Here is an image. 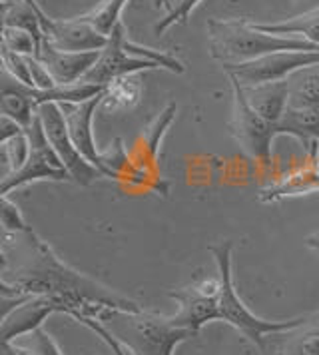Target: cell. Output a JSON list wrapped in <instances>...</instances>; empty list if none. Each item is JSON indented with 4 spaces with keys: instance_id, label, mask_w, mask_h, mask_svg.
I'll list each match as a JSON object with an SVG mask.
<instances>
[{
    "instance_id": "cell-1",
    "label": "cell",
    "mask_w": 319,
    "mask_h": 355,
    "mask_svg": "<svg viewBox=\"0 0 319 355\" xmlns=\"http://www.w3.org/2000/svg\"><path fill=\"white\" fill-rule=\"evenodd\" d=\"M0 293L40 295L56 302L60 313L78 323L104 320L114 311H142V306L90 275L68 266L34 230L2 232Z\"/></svg>"
},
{
    "instance_id": "cell-2",
    "label": "cell",
    "mask_w": 319,
    "mask_h": 355,
    "mask_svg": "<svg viewBox=\"0 0 319 355\" xmlns=\"http://www.w3.org/2000/svg\"><path fill=\"white\" fill-rule=\"evenodd\" d=\"M209 36V56L225 64H241L255 58H261L273 52L286 50H319L311 42L295 36H277L257 31L252 20L243 18H209L207 20Z\"/></svg>"
},
{
    "instance_id": "cell-3",
    "label": "cell",
    "mask_w": 319,
    "mask_h": 355,
    "mask_svg": "<svg viewBox=\"0 0 319 355\" xmlns=\"http://www.w3.org/2000/svg\"><path fill=\"white\" fill-rule=\"evenodd\" d=\"M209 254L216 259L218 266V277H220V313L222 322L230 323L241 331L245 338L254 343L257 349H266L268 336L289 331L305 322V315L287 320V322H270L257 318L254 311H250L243 300L238 295V290L234 286V243L230 240L209 245Z\"/></svg>"
},
{
    "instance_id": "cell-4",
    "label": "cell",
    "mask_w": 319,
    "mask_h": 355,
    "mask_svg": "<svg viewBox=\"0 0 319 355\" xmlns=\"http://www.w3.org/2000/svg\"><path fill=\"white\" fill-rule=\"evenodd\" d=\"M102 323L132 355H174L175 347L193 338L188 329L175 327L170 318L150 311H114Z\"/></svg>"
},
{
    "instance_id": "cell-5",
    "label": "cell",
    "mask_w": 319,
    "mask_h": 355,
    "mask_svg": "<svg viewBox=\"0 0 319 355\" xmlns=\"http://www.w3.org/2000/svg\"><path fill=\"white\" fill-rule=\"evenodd\" d=\"M158 68L170 70L174 74L184 72V64L172 54H166V52L154 49H144L140 44L132 42L128 38L126 26L120 22L112 31L110 40L100 52L96 64L84 76V82L106 86L120 76L140 74L146 70H158Z\"/></svg>"
},
{
    "instance_id": "cell-6",
    "label": "cell",
    "mask_w": 319,
    "mask_h": 355,
    "mask_svg": "<svg viewBox=\"0 0 319 355\" xmlns=\"http://www.w3.org/2000/svg\"><path fill=\"white\" fill-rule=\"evenodd\" d=\"M26 134H28V142H31L28 158L20 170L4 174L2 188H0L2 196H8L16 188L28 186V184L40 182V180H52V182H70L72 180L70 172L66 170L62 160L58 158L56 150L48 142L46 132H44L38 112H36V118H34L31 128L26 130Z\"/></svg>"
},
{
    "instance_id": "cell-7",
    "label": "cell",
    "mask_w": 319,
    "mask_h": 355,
    "mask_svg": "<svg viewBox=\"0 0 319 355\" xmlns=\"http://www.w3.org/2000/svg\"><path fill=\"white\" fill-rule=\"evenodd\" d=\"M234 92V110L230 120V130L239 148L259 164H270L273 140L277 138L275 124L268 122L264 116L255 112L248 102L245 90L236 78H230Z\"/></svg>"
},
{
    "instance_id": "cell-8",
    "label": "cell",
    "mask_w": 319,
    "mask_h": 355,
    "mask_svg": "<svg viewBox=\"0 0 319 355\" xmlns=\"http://www.w3.org/2000/svg\"><path fill=\"white\" fill-rule=\"evenodd\" d=\"M319 64V50H286L273 52L241 64H225L227 78H236L243 88H254L270 82L287 80L298 70Z\"/></svg>"
},
{
    "instance_id": "cell-9",
    "label": "cell",
    "mask_w": 319,
    "mask_h": 355,
    "mask_svg": "<svg viewBox=\"0 0 319 355\" xmlns=\"http://www.w3.org/2000/svg\"><path fill=\"white\" fill-rule=\"evenodd\" d=\"M178 311L170 315L175 327L188 329L193 336L212 322H222L220 313V277H198L190 286L168 293Z\"/></svg>"
},
{
    "instance_id": "cell-10",
    "label": "cell",
    "mask_w": 319,
    "mask_h": 355,
    "mask_svg": "<svg viewBox=\"0 0 319 355\" xmlns=\"http://www.w3.org/2000/svg\"><path fill=\"white\" fill-rule=\"evenodd\" d=\"M38 116L42 120L48 142L56 150L58 158L62 160L66 170L70 172L72 182H76L78 186H92L96 180L106 178L96 166L86 160L78 152V148L74 146L60 104H52V102L42 104L38 108Z\"/></svg>"
},
{
    "instance_id": "cell-11",
    "label": "cell",
    "mask_w": 319,
    "mask_h": 355,
    "mask_svg": "<svg viewBox=\"0 0 319 355\" xmlns=\"http://www.w3.org/2000/svg\"><path fill=\"white\" fill-rule=\"evenodd\" d=\"M36 15L40 20L42 33L56 49L68 50V52H92V50H104L110 40V36L100 34L78 17L58 20L48 17L40 4H36Z\"/></svg>"
},
{
    "instance_id": "cell-12",
    "label": "cell",
    "mask_w": 319,
    "mask_h": 355,
    "mask_svg": "<svg viewBox=\"0 0 319 355\" xmlns=\"http://www.w3.org/2000/svg\"><path fill=\"white\" fill-rule=\"evenodd\" d=\"M102 98H104V92L98 94V96L90 98V100H86V102H78V104H60V108H62L64 118H66V124H68L70 136H72V142L78 148L80 154L106 176L104 156L96 148L94 132H92L94 114L102 106Z\"/></svg>"
},
{
    "instance_id": "cell-13",
    "label": "cell",
    "mask_w": 319,
    "mask_h": 355,
    "mask_svg": "<svg viewBox=\"0 0 319 355\" xmlns=\"http://www.w3.org/2000/svg\"><path fill=\"white\" fill-rule=\"evenodd\" d=\"M52 313H60L56 302L40 297V295H31L26 302L15 306L10 311L2 313V323H0V341L2 343H12L15 339L34 334L36 329L42 327Z\"/></svg>"
},
{
    "instance_id": "cell-14",
    "label": "cell",
    "mask_w": 319,
    "mask_h": 355,
    "mask_svg": "<svg viewBox=\"0 0 319 355\" xmlns=\"http://www.w3.org/2000/svg\"><path fill=\"white\" fill-rule=\"evenodd\" d=\"M100 52L102 50H92V52L60 50L44 36L40 50L34 58H38L42 64L46 66L48 72L52 74V78L58 86H64V84H76V82L84 80V76L96 64Z\"/></svg>"
},
{
    "instance_id": "cell-15",
    "label": "cell",
    "mask_w": 319,
    "mask_h": 355,
    "mask_svg": "<svg viewBox=\"0 0 319 355\" xmlns=\"http://www.w3.org/2000/svg\"><path fill=\"white\" fill-rule=\"evenodd\" d=\"M319 192V164H318V142L309 144V156L303 160L300 168L291 170L279 182L259 190V202L273 204L293 196L313 194Z\"/></svg>"
},
{
    "instance_id": "cell-16",
    "label": "cell",
    "mask_w": 319,
    "mask_h": 355,
    "mask_svg": "<svg viewBox=\"0 0 319 355\" xmlns=\"http://www.w3.org/2000/svg\"><path fill=\"white\" fill-rule=\"evenodd\" d=\"M268 355H319V313L305 315V322L289 331L268 336Z\"/></svg>"
},
{
    "instance_id": "cell-17",
    "label": "cell",
    "mask_w": 319,
    "mask_h": 355,
    "mask_svg": "<svg viewBox=\"0 0 319 355\" xmlns=\"http://www.w3.org/2000/svg\"><path fill=\"white\" fill-rule=\"evenodd\" d=\"M255 112L271 124H277L289 106V82H270L254 88H243Z\"/></svg>"
},
{
    "instance_id": "cell-18",
    "label": "cell",
    "mask_w": 319,
    "mask_h": 355,
    "mask_svg": "<svg viewBox=\"0 0 319 355\" xmlns=\"http://www.w3.org/2000/svg\"><path fill=\"white\" fill-rule=\"evenodd\" d=\"M0 112L2 116L12 118L24 130H28L36 118L38 108L34 106L31 98L26 96L22 84L15 78H10L8 74H4L2 82V92H0Z\"/></svg>"
},
{
    "instance_id": "cell-19",
    "label": "cell",
    "mask_w": 319,
    "mask_h": 355,
    "mask_svg": "<svg viewBox=\"0 0 319 355\" xmlns=\"http://www.w3.org/2000/svg\"><path fill=\"white\" fill-rule=\"evenodd\" d=\"M257 31H264L268 34H277V36H295L311 42L319 49V6L303 12L293 18H287L282 22H252Z\"/></svg>"
},
{
    "instance_id": "cell-20",
    "label": "cell",
    "mask_w": 319,
    "mask_h": 355,
    "mask_svg": "<svg viewBox=\"0 0 319 355\" xmlns=\"http://www.w3.org/2000/svg\"><path fill=\"white\" fill-rule=\"evenodd\" d=\"M277 136H293L303 142L319 144V108H293L287 106L286 114L275 124Z\"/></svg>"
},
{
    "instance_id": "cell-21",
    "label": "cell",
    "mask_w": 319,
    "mask_h": 355,
    "mask_svg": "<svg viewBox=\"0 0 319 355\" xmlns=\"http://www.w3.org/2000/svg\"><path fill=\"white\" fill-rule=\"evenodd\" d=\"M142 98V82L140 74H128L120 76L110 84L104 86V98H102V108L108 112L118 110H130L134 108Z\"/></svg>"
},
{
    "instance_id": "cell-22",
    "label": "cell",
    "mask_w": 319,
    "mask_h": 355,
    "mask_svg": "<svg viewBox=\"0 0 319 355\" xmlns=\"http://www.w3.org/2000/svg\"><path fill=\"white\" fill-rule=\"evenodd\" d=\"M289 106L319 108V64L298 70L289 78Z\"/></svg>"
},
{
    "instance_id": "cell-23",
    "label": "cell",
    "mask_w": 319,
    "mask_h": 355,
    "mask_svg": "<svg viewBox=\"0 0 319 355\" xmlns=\"http://www.w3.org/2000/svg\"><path fill=\"white\" fill-rule=\"evenodd\" d=\"M128 4V0H102L96 8H92L86 15H80V20H84L86 24H90L100 34L110 36L112 31L122 22V10Z\"/></svg>"
},
{
    "instance_id": "cell-24",
    "label": "cell",
    "mask_w": 319,
    "mask_h": 355,
    "mask_svg": "<svg viewBox=\"0 0 319 355\" xmlns=\"http://www.w3.org/2000/svg\"><path fill=\"white\" fill-rule=\"evenodd\" d=\"M175 112H178L175 102H168L166 108L156 116V120L144 132V154H146V158L150 162L158 160L160 148H162L160 146L162 144V138L166 136V130L172 126Z\"/></svg>"
},
{
    "instance_id": "cell-25",
    "label": "cell",
    "mask_w": 319,
    "mask_h": 355,
    "mask_svg": "<svg viewBox=\"0 0 319 355\" xmlns=\"http://www.w3.org/2000/svg\"><path fill=\"white\" fill-rule=\"evenodd\" d=\"M2 49L12 50L22 56H36L40 50V42L28 31L15 28V26H2Z\"/></svg>"
},
{
    "instance_id": "cell-26",
    "label": "cell",
    "mask_w": 319,
    "mask_h": 355,
    "mask_svg": "<svg viewBox=\"0 0 319 355\" xmlns=\"http://www.w3.org/2000/svg\"><path fill=\"white\" fill-rule=\"evenodd\" d=\"M0 56H2V70H4V74H8L10 78H15V80L24 84V86H32L28 56L16 54V52L8 49H2Z\"/></svg>"
},
{
    "instance_id": "cell-27",
    "label": "cell",
    "mask_w": 319,
    "mask_h": 355,
    "mask_svg": "<svg viewBox=\"0 0 319 355\" xmlns=\"http://www.w3.org/2000/svg\"><path fill=\"white\" fill-rule=\"evenodd\" d=\"M2 146V156L8 164V174L10 172H16L24 166V162L28 158V152H31V142H28V134H20L12 140L4 142Z\"/></svg>"
},
{
    "instance_id": "cell-28",
    "label": "cell",
    "mask_w": 319,
    "mask_h": 355,
    "mask_svg": "<svg viewBox=\"0 0 319 355\" xmlns=\"http://www.w3.org/2000/svg\"><path fill=\"white\" fill-rule=\"evenodd\" d=\"M200 2H202V0H175L174 6L168 10V15H166L164 18H160L158 22H156L154 33L158 34V36H162V34L166 33L168 28H172L174 24L186 22Z\"/></svg>"
},
{
    "instance_id": "cell-29",
    "label": "cell",
    "mask_w": 319,
    "mask_h": 355,
    "mask_svg": "<svg viewBox=\"0 0 319 355\" xmlns=\"http://www.w3.org/2000/svg\"><path fill=\"white\" fill-rule=\"evenodd\" d=\"M0 220H2V232H26L31 230V226L26 224L24 216L20 208L16 206L15 202L8 200V196H2V202H0Z\"/></svg>"
},
{
    "instance_id": "cell-30",
    "label": "cell",
    "mask_w": 319,
    "mask_h": 355,
    "mask_svg": "<svg viewBox=\"0 0 319 355\" xmlns=\"http://www.w3.org/2000/svg\"><path fill=\"white\" fill-rule=\"evenodd\" d=\"M31 336L34 338V341H32V352H34V355H64L60 352V347H58V343L42 327L36 329Z\"/></svg>"
},
{
    "instance_id": "cell-31",
    "label": "cell",
    "mask_w": 319,
    "mask_h": 355,
    "mask_svg": "<svg viewBox=\"0 0 319 355\" xmlns=\"http://www.w3.org/2000/svg\"><path fill=\"white\" fill-rule=\"evenodd\" d=\"M26 130L22 128L18 122H15L12 118H8V116H0V144H4V142H8V140H12L16 136H20V134H24Z\"/></svg>"
},
{
    "instance_id": "cell-32",
    "label": "cell",
    "mask_w": 319,
    "mask_h": 355,
    "mask_svg": "<svg viewBox=\"0 0 319 355\" xmlns=\"http://www.w3.org/2000/svg\"><path fill=\"white\" fill-rule=\"evenodd\" d=\"M303 243H305V248H309V250H313V252H318L319 254V232L318 234H309V236L303 240Z\"/></svg>"
},
{
    "instance_id": "cell-33",
    "label": "cell",
    "mask_w": 319,
    "mask_h": 355,
    "mask_svg": "<svg viewBox=\"0 0 319 355\" xmlns=\"http://www.w3.org/2000/svg\"><path fill=\"white\" fill-rule=\"evenodd\" d=\"M174 2L175 0H170V6H174Z\"/></svg>"
}]
</instances>
